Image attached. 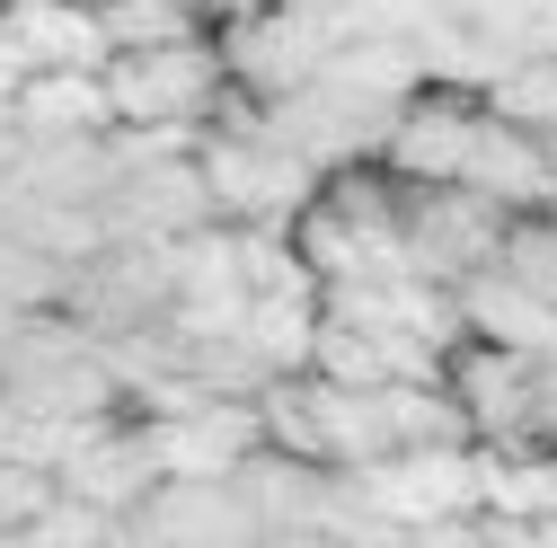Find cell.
<instances>
[{"label": "cell", "instance_id": "1", "mask_svg": "<svg viewBox=\"0 0 557 548\" xmlns=\"http://www.w3.org/2000/svg\"><path fill=\"white\" fill-rule=\"evenodd\" d=\"M195 177H203L213 222H231V231H293L310 213V195H319V177L284 142H265V133H203L195 142Z\"/></svg>", "mask_w": 557, "mask_h": 548}, {"label": "cell", "instance_id": "2", "mask_svg": "<svg viewBox=\"0 0 557 548\" xmlns=\"http://www.w3.org/2000/svg\"><path fill=\"white\" fill-rule=\"evenodd\" d=\"M222 53L213 36H186V45H151V53H107L98 72V98H107V124H195L213 115L222 98Z\"/></svg>", "mask_w": 557, "mask_h": 548}, {"label": "cell", "instance_id": "3", "mask_svg": "<svg viewBox=\"0 0 557 548\" xmlns=\"http://www.w3.org/2000/svg\"><path fill=\"white\" fill-rule=\"evenodd\" d=\"M213 53H222V80H231L239 98L274 107V98L310 89V80H319V62H327L336 45H327V27H319L310 10H284V0H265V10H239V18L213 36Z\"/></svg>", "mask_w": 557, "mask_h": 548}, {"label": "cell", "instance_id": "4", "mask_svg": "<svg viewBox=\"0 0 557 548\" xmlns=\"http://www.w3.org/2000/svg\"><path fill=\"white\" fill-rule=\"evenodd\" d=\"M469 124H478V98H451V89H416L398 107V124L381 133V177L398 195H434V186H460V151H469Z\"/></svg>", "mask_w": 557, "mask_h": 548}, {"label": "cell", "instance_id": "5", "mask_svg": "<svg viewBox=\"0 0 557 548\" xmlns=\"http://www.w3.org/2000/svg\"><path fill=\"white\" fill-rule=\"evenodd\" d=\"M460 186L486 195L505 222H522V213H548V203H557V160H548V142H531V133L478 115L469 124V151H460Z\"/></svg>", "mask_w": 557, "mask_h": 548}, {"label": "cell", "instance_id": "6", "mask_svg": "<svg viewBox=\"0 0 557 548\" xmlns=\"http://www.w3.org/2000/svg\"><path fill=\"white\" fill-rule=\"evenodd\" d=\"M53 496H72V505H89V513H107V522L143 513V505L160 496V469H151V451H143V425L115 416L89 451H72V460L53 469Z\"/></svg>", "mask_w": 557, "mask_h": 548}, {"label": "cell", "instance_id": "7", "mask_svg": "<svg viewBox=\"0 0 557 548\" xmlns=\"http://www.w3.org/2000/svg\"><path fill=\"white\" fill-rule=\"evenodd\" d=\"M301 407H310V451H319V469H372V460H398L389 416H381V389H327V381L301 372Z\"/></svg>", "mask_w": 557, "mask_h": 548}, {"label": "cell", "instance_id": "8", "mask_svg": "<svg viewBox=\"0 0 557 548\" xmlns=\"http://www.w3.org/2000/svg\"><path fill=\"white\" fill-rule=\"evenodd\" d=\"M389 477H398L407 531H425V522H469V513H478V443H460V451H398Z\"/></svg>", "mask_w": 557, "mask_h": 548}, {"label": "cell", "instance_id": "9", "mask_svg": "<svg viewBox=\"0 0 557 548\" xmlns=\"http://www.w3.org/2000/svg\"><path fill=\"white\" fill-rule=\"evenodd\" d=\"M10 133L53 142V133H107V98L89 72H27L10 89Z\"/></svg>", "mask_w": 557, "mask_h": 548}, {"label": "cell", "instance_id": "10", "mask_svg": "<svg viewBox=\"0 0 557 548\" xmlns=\"http://www.w3.org/2000/svg\"><path fill=\"white\" fill-rule=\"evenodd\" d=\"M310 336H319V292H257L248 319H239V346H248L274 381L310 372Z\"/></svg>", "mask_w": 557, "mask_h": 548}, {"label": "cell", "instance_id": "11", "mask_svg": "<svg viewBox=\"0 0 557 548\" xmlns=\"http://www.w3.org/2000/svg\"><path fill=\"white\" fill-rule=\"evenodd\" d=\"M381 416H389V443L398 451H460L469 443V416L443 381H398L381 389Z\"/></svg>", "mask_w": 557, "mask_h": 548}, {"label": "cell", "instance_id": "12", "mask_svg": "<svg viewBox=\"0 0 557 548\" xmlns=\"http://www.w3.org/2000/svg\"><path fill=\"white\" fill-rule=\"evenodd\" d=\"M478 115H496V124L531 133V142H557V62H548V53H522V62H505V72L486 80Z\"/></svg>", "mask_w": 557, "mask_h": 548}, {"label": "cell", "instance_id": "13", "mask_svg": "<svg viewBox=\"0 0 557 548\" xmlns=\"http://www.w3.org/2000/svg\"><path fill=\"white\" fill-rule=\"evenodd\" d=\"M231 257H239L248 301H257V292H319L310 265H301V248H293L284 231H231Z\"/></svg>", "mask_w": 557, "mask_h": 548}, {"label": "cell", "instance_id": "14", "mask_svg": "<svg viewBox=\"0 0 557 548\" xmlns=\"http://www.w3.org/2000/svg\"><path fill=\"white\" fill-rule=\"evenodd\" d=\"M310 381H327V389H389V363H381L372 336L319 319V336H310Z\"/></svg>", "mask_w": 557, "mask_h": 548}, {"label": "cell", "instance_id": "15", "mask_svg": "<svg viewBox=\"0 0 557 548\" xmlns=\"http://www.w3.org/2000/svg\"><path fill=\"white\" fill-rule=\"evenodd\" d=\"M45 505H53V477H36V469H18V460H0V539H18Z\"/></svg>", "mask_w": 557, "mask_h": 548}, {"label": "cell", "instance_id": "16", "mask_svg": "<svg viewBox=\"0 0 557 548\" xmlns=\"http://www.w3.org/2000/svg\"><path fill=\"white\" fill-rule=\"evenodd\" d=\"M407 548H486V539H478V513H469V522H425V531H407Z\"/></svg>", "mask_w": 557, "mask_h": 548}, {"label": "cell", "instance_id": "17", "mask_svg": "<svg viewBox=\"0 0 557 548\" xmlns=\"http://www.w3.org/2000/svg\"><path fill=\"white\" fill-rule=\"evenodd\" d=\"M284 10H310V18H336V10H345V0H284Z\"/></svg>", "mask_w": 557, "mask_h": 548}, {"label": "cell", "instance_id": "18", "mask_svg": "<svg viewBox=\"0 0 557 548\" xmlns=\"http://www.w3.org/2000/svg\"><path fill=\"white\" fill-rule=\"evenodd\" d=\"M540 222H548V231H557V203H548V213H540Z\"/></svg>", "mask_w": 557, "mask_h": 548}]
</instances>
